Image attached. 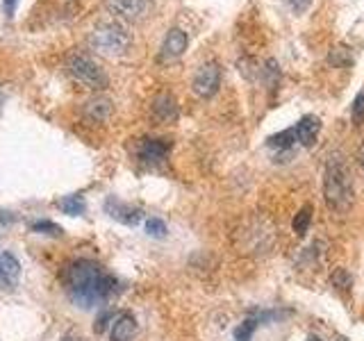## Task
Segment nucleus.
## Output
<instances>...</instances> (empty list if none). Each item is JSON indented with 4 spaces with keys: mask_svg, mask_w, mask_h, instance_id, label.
<instances>
[{
    "mask_svg": "<svg viewBox=\"0 0 364 341\" xmlns=\"http://www.w3.org/2000/svg\"><path fill=\"white\" fill-rule=\"evenodd\" d=\"M62 284L77 307L91 310L100 303L109 301L119 291V282L114 276L91 259H75L62 271Z\"/></svg>",
    "mask_w": 364,
    "mask_h": 341,
    "instance_id": "obj_1",
    "label": "nucleus"
},
{
    "mask_svg": "<svg viewBox=\"0 0 364 341\" xmlns=\"http://www.w3.org/2000/svg\"><path fill=\"white\" fill-rule=\"evenodd\" d=\"M323 198L335 212H346L353 205V178L341 155H330L323 173Z\"/></svg>",
    "mask_w": 364,
    "mask_h": 341,
    "instance_id": "obj_2",
    "label": "nucleus"
},
{
    "mask_svg": "<svg viewBox=\"0 0 364 341\" xmlns=\"http://www.w3.org/2000/svg\"><path fill=\"white\" fill-rule=\"evenodd\" d=\"M130 32L119 21H102L91 32V45L107 57H119L130 48Z\"/></svg>",
    "mask_w": 364,
    "mask_h": 341,
    "instance_id": "obj_3",
    "label": "nucleus"
},
{
    "mask_svg": "<svg viewBox=\"0 0 364 341\" xmlns=\"http://www.w3.org/2000/svg\"><path fill=\"white\" fill-rule=\"evenodd\" d=\"M66 68L73 80H77L80 85H85L89 89H105L107 87L105 71H102V68L87 55H73L71 60L66 62Z\"/></svg>",
    "mask_w": 364,
    "mask_h": 341,
    "instance_id": "obj_4",
    "label": "nucleus"
},
{
    "mask_svg": "<svg viewBox=\"0 0 364 341\" xmlns=\"http://www.w3.org/2000/svg\"><path fill=\"white\" fill-rule=\"evenodd\" d=\"M221 87V68L216 62H208L203 64L196 75H193V91L200 98H212Z\"/></svg>",
    "mask_w": 364,
    "mask_h": 341,
    "instance_id": "obj_5",
    "label": "nucleus"
},
{
    "mask_svg": "<svg viewBox=\"0 0 364 341\" xmlns=\"http://www.w3.org/2000/svg\"><path fill=\"white\" fill-rule=\"evenodd\" d=\"M112 14L125 21H141L153 11V0H107Z\"/></svg>",
    "mask_w": 364,
    "mask_h": 341,
    "instance_id": "obj_6",
    "label": "nucleus"
},
{
    "mask_svg": "<svg viewBox=\"0 0 364 341\" xmlns=\"http://www.w3.org/2000/svg\"><path fill=\"white\" fill-rule=\"evenodd\" d=\"M187 45H189L187 32L180 28H171L162 41V48H159V60H164V62L178 60V57L187 50Z\"/></svg>",
    "mask_w": 364,
    "mask_h": 341,
    "instance_id": "obj_7",
    "label": "nucleus"
},
{
    "mask_svg": "<svg viewBox=\"0 0 364 341\" xmlns=\"http://www.w3.org/2000/svg\"><path fill=\"white\" fill-rule=\"evenodd\" d=\"M168 151H171V141L166 139H144L139 148H136V157H139L144 164L155 166L164 162Z\"/></svg>",
    "mask_w": 364,
    "mask_h": 341,
    "instance_id": "obj_8",
    "label": "nucleus"
},
{
    "mask_svg": "<svg viewBox=\"0 0 364 341\" xmlns=\"http://www.w3.org/2000/svg\"><path fill=\"white\" fill-rule=\"evenodd\" d=\"M105 212L112 216V219H117L119 223H125V225H136L141 221V210L130 207V205H125L117 198L105 200Z\"/></svg>",
    "mask_w": 364,
    "mask_h": 341,
    "instance_id": "obj_9",
    "label": "nucleus"
},
{
    "mask_svg": "<svg viewBox=\"0 0 364 341\" xmlns=\"http://www.w3.org/2000/svg\"><path fill=\"white\" fill-rule=\"evenodd\" d=\"M112 112H114V105H112V100L105 98V96L91 98V100L85 102V107H82L85 119L91 121V123H105L112 117Z\"/></svg>",
    "mask_w": 364,
    "mask_h": 341,
    "instance_id": "obj_10",
    "label": "nucleus"
},
{
    "mask_svg": "<svg viewBox=\"0 0 364 341\" xmlns=\"http://www.w3.org/2000/svg\"><path fill=\"white\" fill-rule=\"evenodd\" d=\"M296 130V139H299V146H312L316 141L318 136V130H321V121H318L316 117H312V114H307V117H303L299 123L294 125Z\"/></svg>",
    "mask_w": 364,
    "mask_h": 341,
    "instance_id": "obj_11",
    "label": "nucleus"
},
{
    "mask_svg": "<svg viewBox=\"0 0 364 341\" xmlns=\"http://www.w3.org/2000/svg\"><path fill=\"white\" fill-rule=\"evenodd\" d=\"M276 316H278L276 312H257L253 316H248L242 325H237L235 341H250V337H253V332L259 325H264L267 321H271V318H276Z\"/></svg>",
    "mask_w": 364,
    "mask_h": 341,
    "instance_id": "obj_12",
    "label": "nucleus"
},
{
    "mask_svg": "<svg viewBox=\"0 0 364 341\" xmlns=\"http://www.w3.org/2000/svg\"><path fill=\"white\" fill-rule=\"evenodd\" d=\"M153 117L162 123H171L178 119V102L171 94H159L153 100Z\"/></svg>",
    "mask_w": 364,
    "mask_h": 341,
    "instance_id": "obj_13",
    "label": "nucleus"
},
{
    "mask_svg": "<svg viewBox=\"0 0 364 341\" xmlns=\"http://www.w3.org/2000/svg\"><path fill=\"white\" fill-rule=\"evenodd\" d=\"M136 335V321L132 314H121L112 325V341H132Z\"/></svg>",
    "mask_w": 364,
    "mask_h": 341,
    "instance_id": "obj_14",
    "label": "nucleus"
},
{
    "mask_svg": "<svg viewBox=\"0 0 364 341\" xmlns=\"http://www.w3.org/2000/svg\"><path fill=\"white\" fill-rule=\"evenodd\" d=\"M271 148H278V151H289V148L294 146H299V139H296V130H294V125L287 130H282L278 134H273L269 136V141H267Z\"/></svg>",
    "mask_w": 364,
    "mask_h": 341,
    "instance_id": "obj_15",
    "label": "nucleus"
},
{
    "mask_svg": "<svg viewBox=\"0 0 364 341\" xmlns=\"http://www.w3.org/2000/svg\"><path fill=\"white\" fill-rule=\"evenodd\" d=\"M0 271H3L11 282H16L21 276V261L11 253H7V250H3V253H0Z\"/></svg>",
    "mask_w": 364,
    "mask_h": 341,
    "instance_id": "obj_16",
    "label": "nucleus"
},
{
    "mask_svg": "<svg viewBox=\"0 0 364 341\" xmlns=\"http://www.w3.org/2000/svg\"><path fill=\"white\" fill-rule=\"evenodd\" d=\"M57 207H60L68 216H80V214H85L87 205H85L82 196H66V198H62L60 202H57Z\"/></svg>",
    "mask_w": 364,
    "mask_h": 341,
    "instance_id": "obj_17",
    "label": "nucleus"
},
{
    "mask_svg": "<svg viewBox=\"0 0 364 341\" xmlns=\"http://www.w3.org/2000/svg\"><path fill=\"white\" fill-rule=\"evenodd\" d=\"M310 223H312V205H303L301 212L294 219V232L299 237H305L307 230H310Z\"/></svg>",
    "mask_w": 364,
    "mask_h": 341,
    "instance_id": "obj_18",
    "label": "nucleus"
},
{
    "mask_svg": "<svg viewBox=\"0 0 364 341\" xmlns=\"http://www.w3.org/2000/svg\"><path fill=\"white\" fill-rule=\"evenodd\" d=\"M330 284H333V287L339 289V291H348V289H350V284H353V280H350V276H348V271H346V269H335V271H333V276H330Z\"/></svg>",
    "mask_w": 364,
    "mask_h": 341,
    "instance_id": "obj_19",
    "label": "nucleus"
},
{
    "mask_svg": "<svg viewBox=\"0 0 364 341\" xmlns=\"http://www.w3.org/2000/svg\"><path fill=\"white\" fill-rule=\"evenodd\" d=\"M32 230L34 232H41V234H48V237H62V227L53 223V221H37L32 223Z\"/></svg>",
    "mask_w": 364,
    "mask_h": 341,
    "instance_id": "obj_20",
    "label": "nucleus"
},
{
    "mask_svg": "<svg viewBox=\"0 0 364 341\" xmlns=\"http://www.w3.org/2000/svg\"><path fill=\"white\" fill-rule=\"evenodd\" d=\"M146 232L155 237V239H164L166 237V223L162 219H148L146 221Z\"/></svg>",
    "mask_w": 364,
    "mask_h": 341,
    "instance_id": "obj_21",
    "label": "nucleus"
},
{
    "mask_svg": "<svg viewBox=\"0 0 364 341\" xmlns=\"http://www.w3.org/2000/svg\"><path fill=\"white\" fill-rule=\"evenodd\" d=\"M350 112H353V119H355V121H362V117H364V94H360V96L355 98V102H353Z\"/></svg>",
    "mask_w": 364,
    "mask_h": 341,
    "instance_id": "obj_22",
    "label": "nucleus"
},
{
    "mask_svg": "<svg viewBox=\"0 0 364 341\" xmlns=\"http://www.w3.org/2000/svg\"><path fill=\"white\" fill-rule=\"evenodd\" d=\"M284 3H287L294 11H305L307 7H310L312 0H284Z\"/></svg>",
    "mask_w": 364,
    "mask_h": 341,
    "instance_id": "obj_23",
    "label": "nucleus"
},
{
    "mask_svg": "<svg viewBox=\"0 0 364 341\" xmlns=\"http://www.w3.org/2000/svg\"><path fill=\"white\" fill-rule=\"evenodd\" d=\"M3 5H5V14L7 16H14V11L18 7V0H3Z\"/></svg>",
    "mask_w": 364,
    "mask_h": 341,
    "instance_id": "obj_24",
    "label": "nucleus"
},
{
    "mask_svg": "<svg viewBox=\"0 0 364 341\" xmlns=\"http://www.w3.org/2000/svg\"><path fill=\"white\" fill-rule=\"evenodd\" d=\"M11 287H14V282H11V280L5 276V273L0 271V289H3V291H9Z\"/></svg>",
    "mask_w": 364,
    "mask_h": 341,
    "instance_id": "obj_25",
    "label": "nucleus"
},
{
    "mask_svg": "<svg viewBox=\"0 0 364 341\" xmlns=\"http://www.w3.org/2000/svg\"><path fill=\"white\" fill-rule=\"evenodd\" d=\"M358 164L362 166V170H364V141L360 144V148H358Z\"/></svg>",
    "mask_w": 364,
    "mask_h": 341,
    "instance_id": "obj_26",
    "label": "nucleus"
},
{
    "mask_svg": "<svg viewBox=\"0 0 364 341\" xmlns=\"http://www.w3.org/2000/svg\"><path fill=\"white\" fill-rule=\"evenodd\" d=\"M62 341H82V339H80L77 335H71V332H68V335H66V337H64Z\"/></svg>",
    "mask_w": 364,
    "mask_h": 341,
    "instance_id": "obj_27",
    "label": "nucleus"
},
{
    "mask_svg": "<svg viewBox=\"0 0 364 341\" xmlns=\"http://www.w3.org/2000/svg\"><path fill=\"white\" fill-rule=\"evenodd\" d=\"M307 341H321V339H318V337H310V339H307Z\"/></svg>",
    "mask_w": 364,
    "mask_h": 341,
    "instance_id": "obj_28",
    "label": "nucleus"
},
{
    "mask_svg": "<svg viewBox=\"0 0 364 341\" xmlns=\"http://www.w3.org/2000/svg\"><path fill=\"white\" fill-rule=\"evenodd\" d=\"M337 341H346V339L344 337H337Z\"/></svg>",
    "mask_w": 364,
    "mask_h": 341,
    "instance_id": "obj_29",
    "label": "nucleus"
},
{
    "mask_svg": "<svg viewBox=\"0 0 364 341\" xmlns=\"http://www.w3.org/2000/svg\"><path fill=\"white\" fill-rule=\"evenodd\" d=\"M0 102H3V91H0Z\"/></svg>",
    "mask_w": 364,
    "mask_h": 341,
    "instance_id": "obj_30",
    "label": "nucleus"
}]
</instances>
